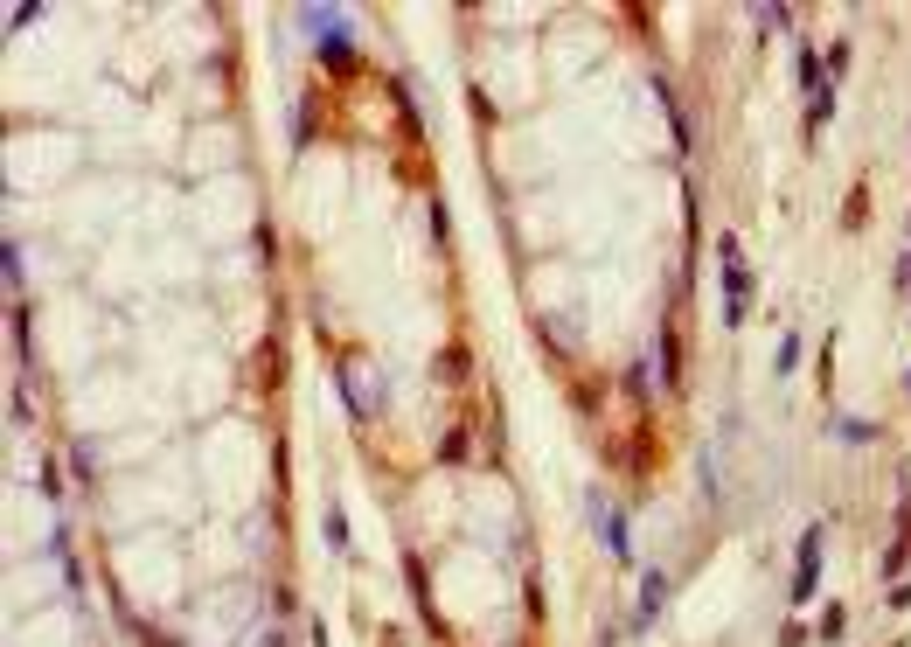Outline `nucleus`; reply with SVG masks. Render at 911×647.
<instances>
[{
  "instance_id": "423d86ee",
  "label": "nucleus",
  "mask_w": 911,
  "mask_h": 647,
  "mask_svg": "<svg viewBox=\"0 0 911 647\" xmlns=\"http://www.w3.org/2000/svg\"><path fill=\"white\" fill-rule=\"evenodd\" d=\"M661 599H668V578H661V571H640V606H633V634H640V627H654Z\"/></svg>"
},
{
  "instance_id": "20e7f679",
  "label": "nucleus",
  "mask_w": 911,
  "mask_h": 647,
  "mask_svg": "<svg viewBox=\"0 0 911 647\" xmlns=\"http://www.w3.org/2000/svg\"><path fill=\"white\" fill-rule=\"evenodd\" d=\"M585 508H592V515H599V543H606L612 557H633V543H626V515H619V508H612L606 494H599V487H585Z\"/></svg>"
},
{
  "instance_id": "39448f33",
  "label": "nucleus",
  "mask_w": 911,
  "mask_h": 647,
  "mask_svg": "<svg viewBox=\"0 0 911 647\" xmlns=\"http://www.w3.org/2000/svg\"><path fill=\"white\" fill-rule=\"evenodd\" d=\"M293 21H300V35L313 42V49H320V42H334V35H348V14H341V7H300Z\"/></svg>"
},
{
  "instance_id": "0eeeda50",
  "label": "nucleus",
  "mask_w": 911,
  "mask_h": 647,
  "mask_svg": "<svg viewBox=\"0 0 911 647\" xmlns=\"http://www.w3.org/2000/svg\"><path fill=\"white\" fill-rule=\"evenodd\" d=\"M654 362H661V383L675 390V383H682V341H675V321H661V355H654Z\"/></svg>"
},
{
  "instance_id": "1a4fd4ad",
  "label": "nucleus",
  "mask_w": 911,
  "mask_h": 647,
  "mask_svg": "<svg viewBox=\"0 0 911 647\" xmlns=\"http://www.w3.org/2000/svg\"><path fill=\"white\" fill-rule=\"evenodd\" d=\"M835 439H849V446H870V439H877V425H863V418H842V425H835Z\"/></svg>"
},
{
  "instance_id": "4468645a",
  "label": "nucleus",
  "mask_w": 911,
  "mask_h": 647,
  "mask_svg": "<svg viewBox=\"0 0 911 647\" xmlns=\"http://www.w3.org/2000/svg\"><path fill=\"white\" fill-rule=\"evenodd\" d=\"M905 390H911V369H905Z\"/></svg>"
},
{
  "instance_id": "9d476101",
  "label": "nucleus",
  "mask_w": 911,
  "mask_h": 647,
  "mask_svg": "<svg viewBox=\"0 0 911 647\" xmlns=\"http://www.w3.org/2000/svg\"><path fill=\"white\" fill-rule=\"evenodd\" d=\"M772 369H779V376H793V369H800V334H786V341H779V362H772Z\"/></svg>"
},
{
  "instance_id": "7ed1b4c3",
  "label": "nucleus",
  "mask_w": 911,
  "mask_h": 647,
  "mask_svg": "<svg viewBox=\"0 0 911 647\" xmlns=\"http://www.w3.org/2000/svg\"><path fill=\"white\" fill-rule=\"evenodd\" d=\"M341 397H348V411H355V418H376V411H383V390L369 383V369H362V362H341Z\"/></svg>"
},
{
  "instance_id": "f8f14e48",
  "label": "nucleus",
  "mask_w": 911,
  "mask_h": 647,
  "mask_svg": "<svg viewBox=\"0 0 911 647\" xmlns=\"http://www.w3.org/2000/svg\"><path fill=\"white\" fill-rule=\"evenodd\" d=\"M21 272H28V265H21V244H7V293H21Z\"/></svg>"
},
{
  "instance_id": "f03ea898",
  "label": "nucleus",
  "mask_w": 911,
  "mask_h": 647,
  "mask_svg": "<svg viewBox=\"0 0 911 647\" xmlns=\"http://www.w3.org/2000/svg\"><path fill=\"white\" fill-rule=\"evenodd\" d=\"M821 543H828V529L814 522V529L800 536V557H793V606H807V599L821 592Z\"/></svg>"
},
{
  "instance_id": "9b49d317",
  "label": "nucleus",
  "mask_w": 911,
  "mask_h": 647,
  "mask_svg": "<svg viewBox=\"0 0 911 647\" xmlns=\"http://www.w3.org/2000/svg\"><path fill=\"white\" fill-rule=\"evenodd\" d=\"M466 453H473V439H466V432H446V446H439V460H466Z\"/></svg>"
},
{
  "instance_id": "6e6552de",
  "label": "nucleus",
  "mask_w": 911,
  "mask_h": 647,
  "mask_svg": "<svg viewBox=\"0 0 911 647\" xmlns=\"http://www.w3.org/2000/svg\"><path fill=\"white\" fill-rule=\"evenodd\" d=\"M543 327H550V341H557V348H578V341H585V327L571 321V314H543Z\"/></svg>"
},
{
  "instance_id": "f257e3e1",
  "label": "nucleus",
  "mask_w": 911,
  "mask_h": 647,
  "mask_svg": "<svg viewBox=\"0 0 911 647\" xmlns=\"http://www.w3.org/2000/svg\"><path fill=\"white\" fill-rule=\"evenodd\" d=\"M717 265H724V321H745V300H752V279H745V251L738 237H717Z\"/></svg>"
},
{
  "instance_id": "ddd939ff",
  "label": "nucleus",
  "mask_w": 911,
  "mask_h": 647,
  "mask_svg": "<svg viewBox=\"0 0 911 647\" xmlns=\"http://www.w3.org/2000/svg\"><path fill=\"white\" fill-rule=\"evenodd\" d=\"M898 286H911V251H905V265H898Z\"/></svg>"
}]
</instances>
